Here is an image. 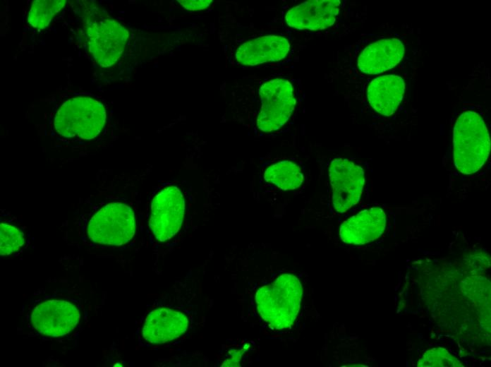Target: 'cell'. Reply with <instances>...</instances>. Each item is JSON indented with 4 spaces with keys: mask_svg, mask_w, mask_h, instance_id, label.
Returning <instances> with one entry per match:
<instances>
[{
    "mask_svg": "<svg viewBox=\"0 0 491 367\" xmlns=\"http://www.w3.org/2000/svg\"><path fill=\"white\" fill-rule=\"evenodd\" d=\"M303 287L294 275H279L255 293L257 311L261 318L274 330L291 328L301 308Z\"/></svg>",
    "mask_w": 491,
    "mask_h": 367,
    "instance_id": "cell-1",
    "label": "cell"
},
{
    "mask_svg": "<svg viewBox=\"0 0 491 367\" xmlns=\"http://www.w3.org/2000/svg\"><path fill=\"white\" fill-rule=\"evenodd\" d=\"M107 119L103 102L91 96L77 95L60 104L54 115L53 127L62 138L90 140L102 132Z\"/></svg>",
    "mask_w": 491,
    "mask_h": 367,
    "instance_id": "cell-2",
    "label": "cell"
},
{
    "mask_svg": "<svg viewBox=\"0 0 491 367\" xmlns=\"http://www.w3.org/2000/svg\"><path fill=\"white\" fill-rule=\"evenodd\" d=\"M456 168L462 174L478 172L487 161L490 136L481 116L476 112H462L456 119L453 135Z\"/></svg>",
    "mask_w": 491,
    "mask_h": 367,
    "instance_id": "cell-3",
    "label": "cell"
},
{
    "mask_svg": "<svg viewBox=\"0 0 491 367\" xmlns=\"http://www.w3.org/2000/svg\"><path fill=\"white\" fill-rule=\"evenodd\" d=\"M84 26L88 49L95 61L102 67L114 65L129 39L128 29L96 8L86 14Z\"/></svg>",
    "mask_w": 491,
    "mask_h": 367,
    "instance_id": "cell-4",
    "label": "cell"
},
{
    "mask_svg": "<svg viewBox=\"0 0 491 367\" xmlns=\"http://www.w3.org/2000/svg\"><path fill=\"white\" fill-rule=\"evenodd\" d=\"M135 229L132 207L124 203L112 202L99 207L90 217L85 234L94 243L121 246L133 238Z\"/></svg>",
    "mask_w": 491,
    "mask_h": 367,
    "instance_id": "cell-5",
    "label": "cell"
},
{
    "mask_svg": "<svg viewBox=\"0 0 491 367\" xmlns=\"http://www.w3.org/2000/svg\"><path fill=\"white\" fill-rule=\"evenodd\" d=\"M258 93L257 128L264 133L280 129L289 121L296 106L293 83L285 77L274 78L263 83Z\"/></svg>",
    "mask_w": 491,
    "mask_h": 367,
    "instance_id": "cell-6",
    "label": "cell"
},
{
    "mask_svg": "<svg viewBox=\"0 0 491 367\" xmlns=\"http://www.w3.org/2000/svg\"><path fill=\"white\" fill-rule=\"evenodd\" d=\"M80 312L69 300L49 298L35 304L28 315V323L37 333L50 337L70 335L79 325Z\"/></svg>",
    "mask_w": 491,
    "mask_h": 367,
    "instance_id": "cell-7",
    "label": "cell"
},
{
    "mask_svg": "<svg viewBox=\"0 0 491 367\" xmlns=\"http://www.w3.org/2000/svg\"><path fill=\"white\" fill-rule=\"evenodd\" d=\"M185 208L183 194L176 186H166L155 194L149 227L157 241L165 243L177 234L183 225Z\"/></svg>",
    "mask_w": 491,
    "mask_h": 367,
    "instance_id": "cell-8",
    "label": "cell"
},
{
    "mask_svg": "<svg viewBox=\"0 0 491 367\" xmlns=\"http://www.w3.org/2000/svg\"><path fill=\"white\" fill-rule=\"evenodd\" d=\"M334 209L343 213L358 203L365 183L363 169L344 158L334 159L329 167Z\"/></svg>",
    "mask_w": 491,
    "mask_h": 367,
    "instance_id": "cell-9",
    "label": "cell"
},
{
    "mask_svg": "<svg viewBox=\"0 0 491 367\" xmlns=\"http://www.w3.org/2000/svg\"><path fill=\"white\" fill-rule=\"evenodd\" d=\"M188 316L182 311L159 307L146 316L141 328V336L147 343L162 344L176 340L186 332Z\"/></svg>",
    "mask_w": 491,
    "mask_h": 367,
    "instance_id": "cell-10",
    "label": "cell"
},
{
    "mask_svg": "<svg viewBox=\"0 0 491 367\" xmlns=\"http://www.w3.org/2000/svg\"><path fill=\"white\" fill-rule=\"evenodd\" d=\"M340 6L339 0L305 1L289 10L285 21L289 27L297 30H325L335 23Z\"/></svg>",
    "mask_w": 491,
    "mask_h": 367,
    "instance_id": "cell-11",
    "label": "cell"
},
{
    "mask_svg": "<svg viewBox=\"0 0 491 367\" xmlns=\"http://www.w3.org/2000/svg\"><path fill=\"white\" fill-rule=\"evenodd\" d=\"M387 224L381 207L367 208L346 219L339 229L341 240L348 244L363 245L377 239Z\"/></svg>",
    "mask_w": 491,
    "mask_h": 367,
    "instance_id": "cell-12",
    "label": "cell"
},
{
    "mask_svg": "<svg viewBox=\"0 0 491 367\" xmlns=\"http://www.w3.org/2000/svg\"><path fill=\"white\" fill-rule=\"evenodd\" d=\"M290 42L281 35H269L250 40L236 50V61L243 66H256L284 59L290 51Z\"/></svg>",
    "mask_w": 491,
    "mask_h": 367,
    "instance_id": "cell-13",
    "label": "cell"
},
{
    "mask_svg": "<svg viewBox=\"0 0 491 367\" xmlns=\"http://www.w3.org/2000/svg\"><path fill=\"white\" fill-rule=\"evenodd\" d=\"M404 52V45L400 40H380L363 49L357 59V66L365 74H380L396 66Z\"/></svg>",
    "mask_w": 491,
    "mask_h": 367,
    "instance_id": "cell-14",
    "label": "cell"
},
{
    "mask_svg": "<svg viewBox=\"0 0 491 367\" xmlns=\"http://www.w3.org/2000/svg\"><path fill=\"white\" fill-rule=\"evenodd\" d=\"M405 83L397 75H385L372 80L368 85L367 98L372 108L386 116L392 115L401 103Z\"/></svg>",
    "mask_w": 491,
    "mask_h": 367,
    "instance_id": "cell-15",
    "label": "cell"
},
{
    "mask_svg": "<svg viewBox=\"0 0 491 367\" xmlns=\"http://www.w3.org/2000/svg\"><path fill=\"white\" fill-rule=\"evenodd\" d=\"M263 177L267 183L284 191L295 190L303 181L301 169L290 160H280L271 164L265 169Z\"/></svg>",
    "mask_w": 491,
    "mask_h": 367,
    "instance_id": "cell-16",
    "label": "cell"
},
{
    "mask_svg": "<svg viewBox=\"0 0 491 367\" xmlns=\"http://www.w3.org/2000/svg\"><path fill=\"white\" fill-rule=\"evenodd\" d=\"M65 0H35L28 16L29 24L34 28H46L54 17L65 6Z\"/></svg>",
    "mask_w": 491,
    "mask_h": 367,
    "instance_id": "cell-17",
    "label": "cell"
},
{
    "mask_svg": "<svg viewBox=\"0 0 491 367\" xmlns=\"http://www.w3.org/2000/svg\"><path fill=\"white\" fill-rule=\"evenodd\" d=\"M0 228L1 255H11L24 246V234L18 227L5 221H1Z\"/></svg>",
    "mask_w": 491,
    "mask_h": 367,
    "instance_id": "cell-18",
    "label": "cell"
},
{
    "mask_svg": "<svg viewBox=\"0 0 491 367\" xmlns=\"http://www.w3.org/2000/svg\"><path fill=\"white\" fill-rule=\"evenodd\" d=\"M418 367H463L464 365L449 351L442 347L427 350L419 359Z\"/></svg>",
    "mask_w": 491,
    "mask_h": 367,
    "instance_id": "cell-19",
    "label": "cell"
},
{
    "mask_svg": "<svg viewBox=\"0 0 491 367\" xmlns=\"http://www.w3.org/2000/svg\"><path fill=\"white\" fill-rule=\"evenodd\" d=\"M178 2L189 11H200L207 8L212 2V0H178Z\"/></svg>",
    "mask_w": 491,
    "mask_h": 367,
    "instance_id": "cell-20",
    "label": "cell"
},
{
    "mask_svg": "<svg viewBox=\"0 0 491 367\" xmlns=\"http://www.w3.org/2000/svg\"><path fill=\"white\" fill-rule=\"evenodd\" d=\"M229 356L223 362L222 366H238L243 354L241 349H234L229 353Z\"/></svg>",
    "mask_w": 491,
    "mask_h": 367,
    "instance_id": "cell-21",
    "label": "cell"
}]
</instances>
